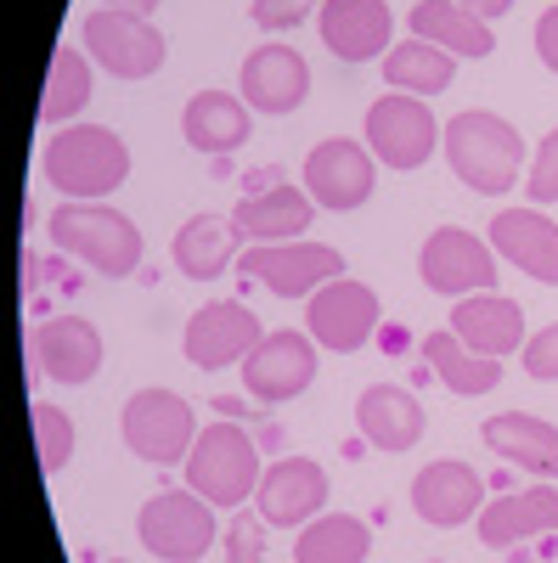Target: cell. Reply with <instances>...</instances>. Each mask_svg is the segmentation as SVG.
<instances>
[{"mask_svg":"<svg viewBox=\"0 0 558 563\" xmlns=\"http://www.w3.org/2000/svg\"><path fill=\"white\" fill-rule=\"evenodd\" d=\"M40 175L68 203H102L130 180V141L108 124H63L45 135Z\"/></svg>","mask_w":558,"mask_h":563,"instance_id":"obj_1","label":"cell"},{"mask_svg":"<svg viewBox=\"0 0 558 563\" xmlns=\"http://www.w3.org/2000/svg\"><path fill=\"white\" fill-rule=\"evenodd\" d=\"M45 238H52L57 254H68L74 265L97 271L108 282H124L142 271V225H135L124 209H113L108 198L102 203H57L52 214H45Z\"/></svg>","mask_w":558,"mask_h":563,"instance_id":"obj_2","label":"cell"},{"mask_svg":"<svg viewBox=\"0 0 558 563\" xmlns=\"http://www.w3.org/2000/svg\"><path fill=\"white\" fill-rule=\"evenodd\" d=\"M440 153L451 164V175L480 198H502L519 186L525 169V135L514 130V119L485 113V108H462L457 119H446Z\"/></svg>","mask_w":558,"mask_h":563,"instance_id":"obj_3","label":"cell"},{"mask_svg":"<svg viewBox=\"0 0 558 563\" xmlns=\"http://www.w3.org/2000/svg\"><path fill=\"white\" fill-rule=\"evenodd\" d=\"M180 474L209 507H243L260 490L265 467H260V445L249 440V429H238V422H209V429H198Z\"/></svg>","mask_w":558,"mask_h":563,"instance_id":"obj_4","label":"cell"},{"mask_svg":"<svg viewBox=\"0 0 558 563\" xmlns=\"http://www.w3.org/2000/svg\"><path fill=\"white\" fill-rule=\"evenodd\" d=\"M220 507H209L193 485H164L135 512V536L158 563H198L220 541Z\"/></svg>","mask_w":558,"mask_h":563,"instance_id":"obj_5","label":"cell"},{"mask_svg":"<svg viewBox=\"0 0 558 563\" xmlns=\"http://www.w3.org/2000/svg\"><path fill=\"white\" fill-rule=\"evenodd\" d=\"M79 52L97 63L102 74L135 85V79H153V74L164 68L169 40H164V29H158L153 18L102 7V12H85V23H79Z\"/></svg>","mask_w":558,"mask_h":563,"instance_id":"obj_6","label":"cell"},{"mask_svg":"<svg viewBox=\"0 0 558 563\" xmlns=\"http://www.w3.org/2000/svg\"><path fill=\"white\" fill-rule=\"evenodd\" d=\"M124 451L147 467H180L198 440V417L175 389H135L119 411Z\"/></svg>","mask_w":558,"mask_h":563,"instance_id":"obj_7","label":"cell"},{"mask_svg":"<svg viewBox=\"0 0 558 563\" xmlns=\"http://www.w3.org/2000/svg\"><path fill=\"white\" fill-rule=\"evenodd\" d=\"M440 135H446V124H435V108L424 97H401V90H384L361 124V141L372 147V158L395 175L424 169L440 147Z\"/></svg>","mask_w":558,"mask_h":563,"instance_id":"obj_8","label":"cell"},{"mask_svg":"<svg viewBox=\"0 0 558 563\" xmlns=\"http://www.w3.org/2000/svg\"><path fill=\"white\" fill-rule=\"evenodd\" d=\"M496 249L469 225H435L417 249V282L440 299H469L496 288Z\"/></svg>","mask_w":558,"mask_h":563,"instance_id":"obj_9","label":"cell"},{"mask_svg":"<svg viewBox=\"0 0 558 563\" xmlns=\"http://www.w3.org/2000/svg\"><path fill=\"white\" fill-rule=\"evenodd\" d=\"M102 333L85 316H52L40 321L23 339V361H29V389L40 384H63V389H85L102 372Z\"/></svg>","mask_w":558,"mask_h":563,"instance_id":"obj_10","label":"cell"},{"mask_svg":"<svg viewBox=\"0 0 558 563\" xmlns=\"http://www.w3.org/2000/svg\"><path fill=\"white\" fill-rule=\"evenodd\" d=\"M299 186L316 198V209L328 214H350L372 198L379 186V158H372L366 141H350V135H328L305 153V169H299Z\"/></svg>","mask_w":558,"mask_h":563,"instance_id":"obj_11","label":"cell"},{"mask_svg":"<svg viewBox=\"0 0 558 563\" xmlns=\"http://www.w3.org/2000/svg\"><path fill=\"white\" fill-rule=\"evenodd\" d=\"M243 372V389L260 400V406H288L299 400L316 372H321V344L310 333H299V327H276V333H265L254 344V355L238 366Z\"/></svg>","mask_w":558,"mask_h":563,"instance_id":"obj_12","label":"cell"},{"mask_svg":"<svg viewBox=\"0 0 558 563\" xmlns=\"http://www.w3.org/2000/svg\"><path fill=\"white\" fill-rule=\"evenodd\" d=\"M379 327H384L379 294H372L366 282H355V276H339V282H328V288H316L305 299V333L321 350H333V355L366 350L372 339H379Z\"/></svg>","mask_w":558,"mask_h":563,"instance_id":"obj_13","label":"cell"},{"mask_svg":"<svg viewBox=\"0 0 558 563\" xmlns=\"http://www.w3.org/2000/svg\"><path fill=\"white\" fill-rule=\"evenodd\" d=\"M265 339V321L238 305V299H209L186 316L180 327V355L193 361L198 372H226V366H243L254 355V344Z\"/></svg>","mask_w":558,"mask_h":563,"instance_id":"obj_14","label":"cell"},{"mask_svg":"<svg viewBox=\"0 0 558 563\" xmlns=\"http://www.w3.org/2000/svg\"><path fill=\"white\" fill-rule=\"evenodd\" d=\"M238 271L260 288H271L276 299H310L316 288H328V282L344 276V254L328 249V243H265V249H243Z\"/></svg>","mask_w":558,"mask_h":563,"instance_id":"obj_15","label":"cell"},{"mask_svg":"<svg viewBox=\"0 0 558 563\" xmlns=\"http://www.w3.org/2000/svg\"><path fill=\"white\" fill-rule=\"evenodd\" d=\"M238 97L260 113V119H288L305 108L310 97V63L283 40H265L243 57L238 68Z\"/></svg>","mask_w":558,"mask_h":563,"instance_id":"obj_16","label":"cell"},{"mask_svg":"<svg viewBox=\"0 0 558 563\" xmlns=\"http://www.w3.org/2000/svg\"><path fill=\"white\" fill-rule=\"evenodd\" d=\"M328 467L310 456H276L254 490V512L271 530H305L310 519L328 512Z\"/></svg>","mask_w":558,"mask_h":563,"instance_id":"obj_17","label":"cell"},{"mask_svg":"<svg viewBox=\"0 0 558 563\" xmlns=\"http://www.w3.org/2000/svg\"><path fill=\"white\" fill-rule=\"evenodd\" d=\"M480 507H485V485H480V474L462 456H435V462L417 467V479H412V512L429 530H462V525H474Z\"/></svg>","mask_w":558,"mask_h":563,"instance_id":"obj_18","label":"cell"},{"mask_svg":"<svg viewBox=\"0 0 558 563\" xmlns=\"http://www.w3.org/2000/svg\"><path fill=\"white\" fill-rule=\"evenodd\" d=\"M316 34L339 63H372L395 45V12L390 0H321Z\"/></svg>","mask_w":558,"mask_h":563,"instance_id":"obj_19","label":"cell"},{"mask_svg":"<svg viewBox=\"0 0 558 563\" xmlns=\"http://www.w3.org/2000/svg\"><path fill=\"white\" fill-rule=\"evenodd\" d=\"M316 220V198L305 186L276 180L265 192H243L231 203V225H238L243 249H265V243H299Z\"/></svg>","mask_w":558,"mask_h":563,"instance_id":"obj_20","label":"cell"},{"mask_svg":"<svg viewBox=\"0 0 558 563\" xmlns=\"http://www.w3.org/2000/svg\"><path fill=\"white\" fill-rule=\"evenodd\" d=\"M485 238H491L496 260L519 265L530 282H541V288H558V220H552L547 209H536V203H525V209H496V220H491Z\"/></svg>","mask_w":558,"mask_h":563,"instance_id":"obj_21","label":"cell"},{"mask_svg":"<svg viewBox=\"0 0 558 563\" xmlns=\"http://www.w3.org/2000/svg\"><path fill=\"white\" fill-rule=\"evenodd\" d=\"M480 541L491 552H507V547H525V541H541V536H558V485H530V490H507L496 501L480 507Z\"/></svg>","mask_w":558,"mask_h":563,"instance_id":"obj_22","label":"cell"},{"mask_svg":"<svg viewBox=\"0 0 558 563\" xmlns=\"http://www.w3.org/2000/svg\"><path fill=\"white\" fill-rule=\"evenodd\" d=\"M446 327L480 355L491 361H507V355H519L525 350V310L507 299V294H469V299H451V316Z\"/></svg>","mask_w":558,"mask_h":563,"instance_id":"obj_23","label":"cell"},{"mask_svg":"<svg viewBox=\"0 0 558 563\" xmlns=\"http://www.w3.org/2000/svg\"><path fill=\"white\" fill-rule=\"evenodd\" d=\"M355 429H361V445L401 456V451H412L417 440H424L429 417H424V400H417L412 389H401V384H372V389H361V400H355Z\"/></svg>","mask_w":558,"mask_h":563,"instance_id":"obj_24","label":"cell"},{"mask_svg":"<svg viewBox=\"0 0 558 563\" xmlns=\"http://www.w3.org/2000/svg\"><path fill=\"white\" fill-rule=\"evenodd\" d=\"M480 440L507 467H525V474L558 485V422L530 417V411H496V417H485Z\"/></svg>","mask_w":558,"mask_h":563,"instance_id":"obj_25","label":"cell"},{"mask_svg":"<svg viewBox=\"0 0 558 563\" xmlns=\"http://www.w3.org/2000/svg\"><path fill=\"white\" fill-rule=\"evenodd\" d=\"M169 260L186 282H220L243 260V238H238V225H231V214H193V220H180Z\"/></svg>","mask_w":558,"mask_h":563,"instance_id":"obj_26","label":"cell"},{"mask_svg":"<svg viewBox=\"0 0 558 563\" xmlns=\"http://www.w3.org/2000/svg\"><path fill=\"white\" fill-rule=\"evenodd\" d=\"M254 130V108L243 97H231V90H198L193 102H186L180 113V135H186V147H198L204 158L215 153H238L243 141Z\"/></svg>","mask_w":558,"mask_h":563,"instance_id":"obj_27","label":"cell"},{"mask_svg":"<svg viewBox=\"0 0 558 563\" xmlns=\"http://www.w3.org/2000/svg\"><path fill=\"white\" fill-rule=\"evenodd\" d=\"M406 29H412L417 40L440 45V52H451L457 63H462V57H469V63L496 57V34H491V23L474 18V12H462L457 0H417V7L406 12Z\"/></svg>","mask_w":558,"mask_h":563,"instance_id":"obj_28","label":"cell"},{"mask_svg":"<svg viewBox=\"0 0 558 563\" xmlns=\"http://www.w3.org/2000/svg\"><path fill=\"white\" fill-rule=\"evenodd\" d=\"M424 350V366H429V378H440L451 395H462V400H480V395H491L496 384H502V361H491V355H480V350H469L451 327H435V333L417 344Z\"/></svg>","mask_w":558,"mask_h":563,"instance_id":"obj_29","label":"cell"},{"mask_svg":"<svg viewBox=\"0 0 558 563\" xmlns=\"http://www.w3.org/2000/svg\"><path fill=\"white\" fill-rule=\"evenodd\" d=\"M379 63H384V90H401V97H440L457 79V57L429 40H417V34L395 40Z\"/></svg>","mask_w":558,"mask_h":563,"instance_id":"obj_30","label":"cell"},{"mask_svg":"<svg viewBox=\"0 0 558 563\" xmlns=\"http://www.w3.org/2000/svg\"><path fill=\"white\" fill-rule=\"evenodd\" d=\"M97 63H90L85 52H74V45H57L52 52V68H45V90H40V124H79V113L90 108V97H97V74H90Z\"/></svg>","mask_w":558,"mask_h":563,"instance_id":"obj_31","label":"cell"},{"mask_svg":"<svg viewBox=\"0 0 558 563\" xmlns=\"http://www.w3.org/2000/svg\"><path fill=\"white\" fill-rule=\"evenodd\" d=\"M372 530L355 512H321L305 530H294V563H366Z\"/></svg>","mask_w":558,"mask_h":563,"instance_id":"obj_32","label":"cell"},{"mask_svg":"<svg viewBox=\"0 0 558 563\" xmlns=\"http://www.w3.org/2000/svg\"><path fill=\"white\" fill-rule=\"evenodd\" d=\"M34 445H40V467L45 474H63V467L74 462V445H79V429H74V417L52 400H34Z\"/></svg>","mask_w":558,"mask_h":563,"instance_id":"obj_33","label":"cell"},{"mask_svg":"<svg viewBox=\"0 0 558 563\" xmlns=\"http://www.w3.org/2000/svg\"><path fill=\"white\" fill-rule=\"evenodd\" d=\"M525 198L536 209H552L558 203V124L541 135V147H536V158L525 169Z\"/></svg>","mask_w":558,"mask_h":563,"instance_id":"obj_34","label":"cell"},{"mask_svg":"<svg viewBox=\"0 0 558 563\" xmlns=\"http://www.w3.org/2000/svg\"><path fill=\"white\" fill-rule=\"evenodd\" d=\"M265 519L260 512H238V519L226 525V552H220V563H265Z\"/></svg>","mask_w":558,"mask_h":563,"instance_id":"obj_35","label":"cell"},{"mask_svg":"<svg viewBox=\"0 0 558 563\" xmlns=\"http://www.w3.org/2000/svg\"><path fill=\"white\" fill-rule=\"evenodd\" d=\"M310 12H321V0H249V18H254L260 29H271V34L299 29Z\"/></svg>","mask_w":558,"mask_h":563,"instance_id":"obj_36","label":"cell"},{"mask_svg":"<svg viewBox=\"0 0 558 563\" xmlns=\"http://www.w3.org/2000/svg\"><path fill=\"white\" fill-rule=\"evenodd\" d=\"M519 355H525V378H536V384H558V321L541 327V333H530Z\"/></svg>","mask_w":558,"mask_h":563,"instance_id":"obj_37","label":"cell"},{"mask_svg":"<svg viewBox=\"0 0 558 563\" xmlns=\"http://www.w3.org/2000/svg\"><path fill=\"white\" fill-rule=\"evenodd\" d=\"M536 57H541L547 74H558V0L536 18Z\"/></svg>","mask_w":558,"mask_h":563,"instance_id":"obj_38","label":"cell"},{"mask_svg":"<svg viewBox=\"0 0 558 563\" xmlns=\"http://www.w3.org/2000/svg\"><path fill=\"white\" fill-rule=\"evenodd\" d=\"M462 12H474V18H485V23H496V18H507L514 12V0H457Z\"/></svg>","mask_w":558,"mask_h":563,"instance_id":"obj_39","label":"cell"},{"mask_svg":"<svg viewBox=\"0 0 558 563\" xmlns=\"http://www.w3.org/2000/svg\"><path fill=\"white\" fill-rule=\"evenodd\" d=\"M102 7H113V12H135V18H153L164 0H102Z\"/></svg>","mask_w":558,"mask_h":563,"instance_id":"obj_40","label":"cell"},{"mask_svg":"<svg viewBox=\"0 0 558 563\" xmlns=\"http://www.w3.org/2000/svg\"><path fill=\"white\" fill-rule=\"evenodd\" d=\"M97 563H130V558H97Z\"/></svg>","mask_w":558,"mask_h":563,"instance_id":"obj_41","label":"cell"}]
</instances>
